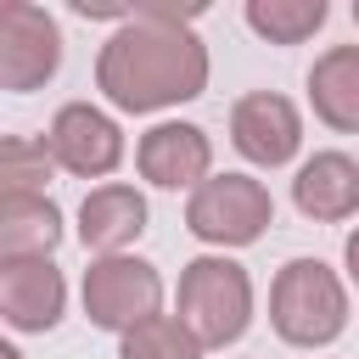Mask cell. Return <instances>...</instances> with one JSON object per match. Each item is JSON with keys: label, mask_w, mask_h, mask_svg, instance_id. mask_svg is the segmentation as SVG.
<instances>
[{"label": "cell", "mask_w": 359, "mask_h": 359, "mask_svg": "<svg viewBox=\"0 0 359 359\" xmlns=\"http://www.w3.org/2000/svg\"><path fill=\"white\" fill-rule=\"evenodd\" d=\"M62 73V22L34 0H0V90L28 95Z\"/></svg>", "instance_id": "obj_6"}, {"label": "cell", "mask_w": 359, "mask_h": 359, "mask_svg": "<svg viewBox=\"0 0 359 359\" xmlns=\"http://www.w3.org/2000/svg\"><path fill=\"white\" fill-rule=\"evenodd\" d=\"M292 202L314 224H342L359 213V163L348 151H314L292 174Z\"/></svg>", "instance_id": "obj_12"}, {"label": "cell", "mask_w": 359, "mask_h": 359, "mask_svg": "<svg viewBox=\"0 0 359 359\" xmlns=\"http://www.w3.org/2000/svg\"><path fill=\"white\" fill-rule=\"evenodd\" d=\"M45 146L56 157V168L79 174V180H107L118 163H123V129L112 112H101L95 101H67L56 107L50 129H45Z\"/></svg>", "instance_id": "obj_8"}, {"label": "cell", "mask_w": 359, "mask_h": 359, "mask_svg": "<svg viewBox=\"0 0 359 359\" xmlns=\"http://www.w3.org/2000/svg\"><path fill=\"white\" fill-rule=\"evenodd\" d=\"M247 28L258 34V39H269V45H303V39H314L320 28H325V17H331V6L325 0H247Z\"/></svg>", "instance_id": "obj_15"}, {"label": "cell", "mask_w": 359, "mask_h": 359, "mask_svg": "<svg viewBox=\"0 0 359 359\" xmlns=\"http://www.w3.org/2000/svg\"><path fill=\"white\" fill-rule=\"evenodd\" d=\"M146 196L123 180H107L95 191H84L79 202V241L95 252V258H112V252H129L146 230Z\"/></svg>", "instance_id": "obj_11"}, {"label": "cell", "mask_w": 359, "mask_h": 359, "mask_svg": "<svg viewBox=\"0 0 359 359\" xmlns=\"http://www.w3.org/2000/svg\"><path fill=\"white\" fill-rule=\"evenodd\" d=\"M0 359H22V353H17V348H11V342H6V348H0Z\"/></svg>", "instance_id": "obj_19"}, {"label": "cell", "mask_w": 359, "mask_h": 359, "mask_svg": "<svg viewBox=\"0 0 359 359\" xmlns=\"http://www.w3.org/2000/svg\"><path fill=\"white\" fill-rule=\"evenodd\" d=\"M62 247V208L50 196H6L0 202V264L6 258H50Z\"/></svg>", "instance_id": "obj_14"}, {"label": "cell", "mask_w": 359, "mask_h": 359, "mask_svg": "<svg viewBox=\"0 0 359 359\" xmlns=\"http://www.w3.org/2000/svg\"><path fill=\"white\" fill-rule=\"evenodd\" d=\"M208 348L196 342V331L180 314H157L146 325H135L129 337H118V359H202Z\"/></svg>", "instance_id": "obj_16"}, {"label": "cell", "mask_w": 359, "mask_h": 359, "mask_svg": "<svg viewBox=\"0 0 359 359\" xmlns=\"http://www.w3.org/2000/svg\"><path fill=\"white\" fill-rule=\"evenodd\" d=\"M230 146L252 168H286L303 151V112L280 90H247L230 107Z\"/></svg>", "instance_id": "obj_7"}, {"label": "cell", "mask_w": 359, "mask_h": 359, "mask_svg": "<svg viewBox=\"0 0 359 359\" xmlns=\"http://www.w3.org/2000/svg\"><path fill=\"white\" fill-rule=\"evenodd\" d=\"M79 297H84V314H90L95 331L129 337L135 325H146V320L163 314V275H157V264H146L135 252L90 258Z\"/></svg>", "instance_id": "obj_5"}, {"label": "cell", "mask_w": 359, "mask_h": 359, "mask_svg": "<svg viewBox=\"0 0 359 359\" xmlns=\"http://www.w3.org/2000/svg\"><path fill=\"white\" fill-rule=\"evenodd\" d=\"M269 325L286 348H331L348 331V286L325 258H286L269 280Z\"/></svg>", "instance_id": "obj_2"}, {"label": "cell", "mask_w": 359, "mask_h": 359, "mask_svg": "<svg viewBox=\"0 0 359 359\" xmlns=\"http://www.w3.org/2000/svg\"><path fill=\"white\" fill-rule=\"evenodd\" d=\"M342 264H348V280L359 286V224L348 230V241H342Z\"/></svg>", "instance_id": "obj_18"}, {"label": "cell", "mask_w": 359, "mask_h": 359, "mask_svg": "<svg viewBox=\"0 0 359 359\" xmlns=\"http://www.w3.org/2000/svg\"><path fill=\"white\" fill-rule=\"evenodd\" d=\"M303 84H309V107L325 129L359 135V45H325Z\"/></svg>", "instance_id": "obj_13"}, {"label": "cell", "mask_w": 359, "mask_h": 359, "mask_svg": "<svg viewBox=\"0 0 359 359\" xmlns=\"http://www.w3.org/2000/svg\"><path fill=\"white\" fill-rule=\"evenodd\" d=\"M56 157L45 140L34 135H6L0 140V185L6 196H45V180H50Z\"/></svg>", "instance_id": "obj_17"}, {"label": "cell", "mask_w": 359, "mask_h": 359, "mask_svg": "<svg viewBox=\"0 0 359 359\" xmlns=\"http://www.w3.org/2000/svg\"><path fill=\"white\" fill-rule=\"evenodd\" d=\"M67 314V280L50 258H6L0 264V320L17 337H45Z\"/></svg>", "instance_id": "obj_10"}, {"label": "cell", "mask_w": 359, "mask_h": 359, "mask_svg": "<svg viewBox=\"0 0 359 359\" xmlns=\"http://www.w3.org/2000/svg\"><path fill=\"white\" fill-rule=\"evenodd\" d=\"M275 224V196L252 174H213L185 196V230L208 247H252Z\"/></svg>", "instance_id": "obj_4"}, {"label": "cell", "mask_w": 359, "mask_h": 359, "mask_svg": "<svg viewBox=\"0 0 359 359\" xmlns=\"http://www.w3.org/2000/svg\"><path fill=\"white\" fill-rule=\"evenodd\" d=\"M353 28H359V0H353Z\"/></svg>", "instance_id": "obj_20"}, {"label": "cell", "mask_w": 359, "mask_h": 359, "mask_svg": "<svg viewBox=\"0 0 359 359\" xmlns=\"http://www.w3.org/2000/svg\"><path fill=\"white\" fill-rule=\"evenodd\" d=\"M174 314L196 331L202 348H230L247 337L252 325V275L247 264L224 258V252H202L180 269V292H174Z\"/></svg>", "instance_id": "obj_3"}, {"label": "cell", "mask_w": 359, "mask_h": 359, "mask_svg": "<svg viewBox=\"0 0 359 359\" xmlns=\"http://www.w3.org/2000/svg\"><path fill=\"white\" fill-rule=\"evenodd\" d=\"M135 168L157 191H196L202 180H213V140L202 123L163 118L135 140Z\"/></svg>", "instance_id": "obj_9"}, {"label": "cell", "mask_w": 359, "mask_h": 359, "mask_svg": "<svg viewBox=\"0 0 359 359\" xmlns=\"http://www.w3.org/2000/svg\"><path fill=\"white\" fill-rule=\"evenodd\" d=\"M202 6H168V0H135V22L112 28L95 56V90L118 112H163L180 101H196L208 90V45L196 39Z\"/></svg>", "instance_id": "obj_1"}]
</instances>
